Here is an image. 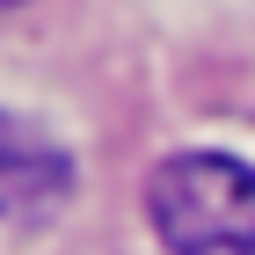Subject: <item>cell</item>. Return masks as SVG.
Instances as JSON below:
<instances>
[{"label": "cell", "instance_id": "1", "mask_svg": "<svg viewBox=\"0 0 255 255\" xmlns=\"http://www.w3.org/2000/svg\"><path fill=\"white\" fill-rule=\"evenodd\" d=\"M146 219L168 255H255V168L234 153H175L146 182Z\"/></svg>", "mask_w": 255, "mask_h": 255}, {"label": "cell", "instance_id": "2", "mask_svg": "<svg viewBox=\"0 0 255 255\" xmlns=\"http://www.w3.org/2000/svg\"><path fill=\"white\" fill-rule=\"evenodd\" d=\"M73 197V160L51 131L0 110V219H51Z\"/></svg>", "mask_w": 255, "mask_h": 255}, {"label": "cell", "instance_id": "3", "mask_svg": "<svg viewBox=\"0 0 255 255\" xmlns=\"http://www.w3.org/2000/svg\"><path fill=\"white\" fill-rule=\"evenodd\" d=\"M0 7H22V0H0Z\"/></svg>", "mask_w": 255, "mask_h": 255}]
</instances>
